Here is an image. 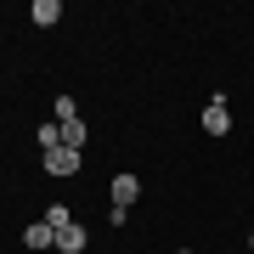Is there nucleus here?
I'll list each match as a JSON object with an SVG mask.
<instances>
[{
	"label": "nucleus",
	"instance_id": "10",
	"mask_svg": "<svg viewBox=\"0 0 254 254\" xmlns=\"http://www.w3.org/2000/svg\"><path fill=\"white\" fill-rule=\"evenodd\" d=\"M51 113H57V125H68V119H79V108H73V96H57V102H51Z\"/></svg>",
	"mask_w": 254,
	"mask_h": 254
},
{
	"label": "nucleus",
	"instance_id": "9",
	"mask_svg": "<svg viewBox=\"0 0 254 254\" xmlns=\"http://www.w3.org/2000/svg\"><path fill=\"white\" fill-rule=\"evenodd\" d=\"M40 147H46V153H51V147H63V125H57V119H51V125H40Z\"/></svg>",
	"mask_w": 254,
	"mask_h": 254
},
{
	"label": "nucleus",
	"instance_id": "1",
	"mask_svg": "<svg viewBox=\"0 0 254 254\" xmlns=\"http://www.w3.org/2000/svg\"><path fill=\"white\" fill-rule=\"evenodd\" d=\"M85 153H73V147H51L46 153V175H57V181H68V175H79Z\"/></svg>",
	"mask_w": 254,
	"mask_h": 254
},
{
	"label": "nucleus",
	"instance_id": "2",
	"mask_svg": "<svg viewBox=\"0 0 254 254\" xmlns=\"http://www.w3.org/2000/svg\"><path fill=\"white\" fill-rule=\"evenodd\" d=\"M203 130H209V136H226V130H232V113H226V96H215V102H209V108H203Z\"/></svg>",
	"mask_w": 254,
	"mask_h": 254
},
{
	"label": "nucleus",
	"instance_id": "7",
	"mask_svg": "<svg viewBox=\"0 0 254 254\" xmlns=\"http://www.w3.org/2000/svg\"><path fill=\"white\" fill-rule=\"evenodd\" d=\"M85 136H91V130H85V119H68V125H63V147H73V153L85 147Z\"/></svg>",
	"mask_w": 254,
	"mask_h": 254
},
{
	"label": "nucleus",
	"instance_id": "4",
	"mask_svg": "<svg viewBox=\"0 0 254 254\" xmlns=\"http://www.w3.org/2000/svg\"><path fill=\"white\" fill-rule=\"evenodd\" d=\"M23 243H28V254H34V249H57V232L46 226V220H34V226L23 232Z\"/></svg>",
	"mask_w": 254,
	"mask_h": 254
},
{
	"label": "nucleus",
	"instance_id": "8",
	"mask_svg": "<svg viewBox=\"0 0 254 254\" xmlns=\"http://www.w3.org/2000/svg\"><path fill=\"white\" fill-rule=\"evenodd\" d=\"M40 220H46L51 232H68V226H73V215H68L63 203H51V209H46V215H40Z\"/></svg>",
	"mask_w": 254,
	"mask_h": 254
},
{
	"label": "nucleus",
	"instance_id": "5",
	"mask_svg": "<svg viewBox=\"0 0 254 254\" xmlns=\"http://www.w3.org/2000/svg\"><path fill=\"white\" fill-rule=\"evenodd\" d=\"M85 243H91V237H85V226H79V220H73L68 232H57V249H63V254H85Z\"/></svg>",
	"mask_w": 254,
	"mask_h": 254
},
{
	"label": "nucleus",
	"instance_id": "12",
	"mask_svg": "<svg viewBox=\"0 0 254 254\" xmlns=\"http://www.w3.org/2000/svg\"><path fill=\"white\" fill-rule=\"evenodd\" d=\"M181 254H192V249H181Z\"/></svg>",
	"mask_w": 254,
	"mask_h": 254
},
{
	"label": "nucleus",
	"instance_id": "6",
	"mask_svg": "<svg viewBox=\"0 0 254 254\" xmlns=\"http://www.w3.org/2000/svg\"><path fill=\"white\" fill-rule=\"evenodd\" d=\"M28 17H34V28H51L57 17H63V6H57V0H34V6H28Z\"/></svg>",
	"mask_w": 254,
	"mask_h": 254
},
{
	"label": "nucleus",
	"instance_id": "11",
	"mask_svg": "<svg viewBox=\"0 0 254 254\" xmlns=\"http://www.w3.org/2000/svg\"><path fill=\"white\" fill-rule=\"evenodd\" d=\"M249 249H254V232H249Z\"/></svg>",
	"mask_w": 254,
	"mask_h": 254
},
{
	"label": "nucleus",
	"instance_id": "3",
	"mask_svg": "<svg viewBox=\"0 0 254 254\" xmlns=\"http://www.w3.org/2000/svg\"><path fill=\"white\" fill-rule=\"evenodd\" d=\"M136 198H141V175H130V170H119V175H113V203H125V209H130V203H136Z\"/></svg>",
	"mask_w": 254,
	"mask_h": 254
}]
</instances>
